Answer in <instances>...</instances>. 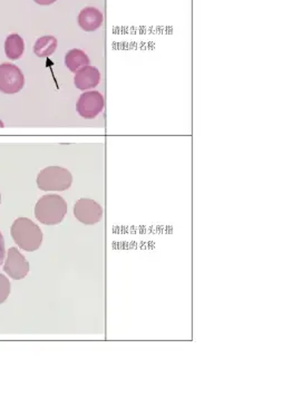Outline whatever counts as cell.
Masks as SVG:
<instances>
[{"mask_svg":"<svg viewBox=\"0 0 282 398\" xmlns=\"http://www.w3.org/2000/svg\"><path fill=\"white\" fill-rule=\"evenodd\" d=\"M68 214V202L57 194L44 196L35 205L36 219L45 225H59Z\"/></svg>","mask_w":282,"mask_h":398,"instance_id":"1","label":"cell"},{"mask_svg":"<svg viewBox=\"0 0 282 398\" xmlns=\"http://www.w3.org/2000/svg\"><path fill=\"white\" fill-rule=\"evenodd\" d=\"M10 233L18 247L27 253L36 251L42 246V230L29 218H18L15 220Z\"/></svg>","mask_w":282,"mask_h":398,"instance_id":"2","label":"cell"},{"mask_svg":"<svg viewBox=\"0 0 282 398\" xmlns=\"http://www.w3.org/2000/svg\"><path fill=\"white\" fill-rule=\"evenodd\" d=\"M36 181L42 191H66L72 186L73 175L68 168L48 166L38 173Z\"/></svg>","mask_w":282,"mask_h":398,"instance_id":"3","label":"cell"},{"mask_svg":"<svg viewBox=\"0 0 282 398\" xmlns=\"http://www.w3.org/2000/svg\"><path fill=\"white\" fill-rule=\"evenodd\" d=\"M25 76L16 65L10 63L0 64V92L3 94H16L23 90Z\"/></svg>","mask_w":282,"mask_h":398,"instance_id":"4","label":"cell"},{"mask_svg":"<svg viewBox=\"0 0 282 398\" xmlns=\"http://www.w3.org/2000/svg\"><path fill=\"white\" fill-rule=\"evenodd\" d=\"M105 102L101 93L90 90L79 96V101L76 103V111L81 118L93 120L101 114Z\"/></svg>","mask_w":282,"mask_h":398,"instance_id":"5","label":"cell"},{"mask_svg":"<svg viewBox=\"0 0 282 398\" xmlns=\"http://www.w3.org/2000/svg\"><path fill=\"white\" fill-rule=\"evenodd\" d=\"M74 216L84 225H96L103 218V208L94 200L81 198L74 205Z\"/></svg>","mask_w":282,"mask_h":398,"instance_id":"6","label":"cell"},{"mask_svg":"<svg viewBox=\"0 0 282 398\" xmlns=\"http://www.w3.org/2000/svg\"><path fill=\"white\" fill-rule=\"evenodd\" d=\"M3 271L6 272L9 277L14 280H22L29 275V264L17 248H10L8 250L6 261L3 264Z\"/></svg>","mask_w":282,"mask_h":398,"instance_id":"7","label":"cell"},{"mask_svg":"<svg viewBox=\"0 0 282 398\" xmlns=\"http://www.w3.org/2000/svg\"><path fill=\"white\" fill-rule=\"evenodd\" d=\"M74 83L79 90H93L101 83V72L98 68L87 65L76 72Z\"/></svg>","mask_w":282,"mask_h":398,"instance_id":"8","label":"cell"},{"mask_svg":"<svg viewBox=\"0 0 282 398\" xmlns=\"http://www.w3.org/2000/svg\"><path fill=\"white\" fill-rule=\"evenodd\" d=\"M77 22L83 31H88V33L97 31L103 25V13L96 7H85L79 13Z\"/></svg>","mask_w":282,"mask_h":398,"instance_id":"9","label":"cell"},{"mask_svg":"<svg viewBox=\"0 0 282 398\" xmlns=\"http://www.w3.org/2000/svg\"><path fill=\"white\" fill-rule=\"evenodd\" d=\"M90 58L85 54V51L79 49V48L70 49L65 56V65L73 73H76L77 70L90 65Z\"/></svg>","mask_w":282,"mask_h":398,"instance_id":"10","label":"cell"},{"mask_svg":"<svg viewBox=\"0 0 282 398\" xmlns=\"http://www.w3.org/2000/svg\"><path fill=\"white\" fill-rule=\"evenodd\" d=\"M25 51V42L19 34H10L5 42V54L9 59L17 61L23 56Z\"/></svg>","mask_w":282,"mask_h":398,"instance_id":"11","label":"cell"},{"mask_svg":"<svg viewBox=\"0 0 282 398\" xmlns=\"http://www.w3.org/2000/svg\"><path fill=\"white\" fill-rule=\"evenodd\" d=\"M57 46H58V42L55 37L51 36V35L42 36L35 42L34 54L37 57L46 58V57L51 56L55 53Z\"/></svg>","mask_w":282,"mask_h":398,"instance_id":"12","label":"cell"},{"mask_svg":"<svg viewBox=\"0 0 282 398\" xmlns=\"http://www.w3.org/2000/svg\"><path fill=\"white\" fill-rule=\"evenodd\" d=\"M10 281L8 278L0 273V303H5L10 294Z\"/></svg>","mask_w":282,"mask_h":398,"instance_id":"13","label":"cell"},{"mask_svg":"<svg viewBox=\"0 0 282 398\" xmlns=\"http://www.w3.org/2000/svg\"><path fill=\"white\" fill-rule=\"evenodd\" d=\"M5 255H6V251H5V240H3V233L0 231V266L3 264Z\"/></svg>","mask_w":282,"mask_h":398,"instance_id":"14","label":"cell"},{"mask_svg":"<svg viewBox=\"0 0 282 398\" xmlns=\"http://www.w3.org/2000/svg\"><path fill=\"white\" fill-rule=\"evenodd\" d=\"M34 1L40 6H49V5L56 3L57 0H34Z\"/></svg>","mask_w":282,"mask_h":398,"instance_id":"15","label":"cell"},{"mask_svg":"<svg viewBox=\"0 0 282 398\" xmlns=\"http://www.w3.org/2000/svg\"><path fill=\"white\" fill-rule=\"evenodd\" d=\"M5 127V125H3V121H0V127Z\"/></svg>","mask_w":282,"mask_h":398,"instance_id":"16","label":"cell"},{"mask_svg":"<svg viewBox=\"0 0 282 398\" xmlns=\"http://www.w3.org/2000/svg\"><path fill=\"white\" fill-rule=\"evenodd\" d=\"M0 202H1V196H0Z\"/></svg>","mask_w":282,"mask_h":398,"instance_id":"17","label":"cell"}]
</instances>
